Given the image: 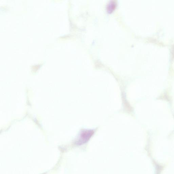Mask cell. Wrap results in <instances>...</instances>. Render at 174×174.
I'll return each mask as SVG.
<instances>
[{"mask_svg":"<svg viewBox=\"0 0 174 174\" xmlns=\"http://www.w3.org/2000/svg\"><path fill=\"white\" fill-rule=\"evenodd\" d=\"M94 132L93 130H91L83 131L81 135L79 143L83 144L86 143L93 136Z\"/></svg>","mask_w":174,"mask_h":174,"instance_id":"obj_1","label":"cell"}]
</instances>
